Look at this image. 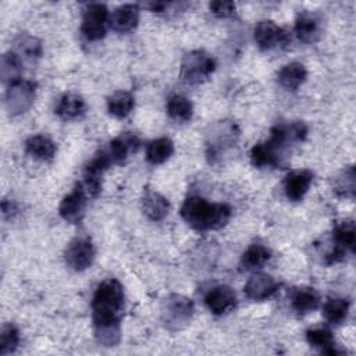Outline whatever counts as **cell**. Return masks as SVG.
<instances>
[{"mask_svg":"<svg viewBox=\"0 0 356 356\" xmlns=\"http://www.w3.org/2000/svg\"><path fill=\"white\" fill-rule=\"evenodd\" d=\"M124 309V288L115 278L102 281L92 299L93 331L99 343L115 346L121 339V314Z\"/></svg>","mask_w":356,"mask_h":356,"instance_id":"cell-1","label":"cell"},{"mask_svg":"<svg viewBox=\"0 0 356 356\" xmlns=\"http://www.w3.org/2000/svg\"><path fill=\"white\" fill-rule=\"evenodd\" d=\"M307 127L302 121L288 124H277L270 131V138L266 142L254 145L250 150V161L254 167H280L284 168L288 163V152L292 143L305 140Z\"/></svg>","mask_w":356,"mask_h":356,"instance_id":"cell-2","label":"cell"},{"mask_svg":"<svg viewBox=\"0 0 356 356\" xmlns=\"http://www.w3.org/2000/svg\"><path fill=\"white\" fill-rule=\"evenodd\" d=\"M181 217L197 231L218 229L231 217V207L227 203H211L202 196H189L181 206Z\"/></svg>","mask_w":356,"mask_h":356,"instance_id":"cell-3","label":"cell"},{"mask_svg":"<svg viewBox=\"0 0 356 356\" xmlns=\"http://www.w3.org/2000/svg\"><path fill=\"white\" fill-rule=\"evenodd\" d=\"M193 312H195V306L189 298L184 295L172 293L163 303L161 320L168 330L177 331L184 328L186 324H189V321L192 320Z\"/></svg>","mask_w":356,"mask_h":356,"instance_id":"cell-4","label":"cell"},{"mask_svg":"<svg viewBox=\"0 0 356 356\" xmlns=\"http://www.w3.org/2000/svg\"><path fill=\"white\" fill-rule=\"evenodd\" d=\"M216 70V60L203 50H193L185 54L181 63V78L189 85L202 83Z\"/></svg>","mask_w":356,"mask_h":356,"instance_id":"cell-5","label":"cell"},{"mask_svg":"<svg viewBox=\"0 0 356 356\" xmlns=\"http://www.w3.org/2000/svg\"><path fill=\"white\" fill-rule=\"evenodd\" d=\"M36 96V83L29 79H19L11 83L6 92V108L11 115L29 110Z\"/></svg>","mask_w":356,"mask_h":356,"instance_id":"cell-6","label":"cell"},{"mask_svg":"<svg viewBox=\"0 0 356 356\" xmlns=\"http://www.w3.org/2000/svg\"><path fill=\"white\" fill-rule=\"evenodd\" d=\"M108 10L103 3H90L82 14L81 32L88 40H99L106 35L108 25Z\"/></svg>","mask_w":356,"mask_h":356,"instance_id":"cell-7","label":"cell"},{"mask_svg":"<svg viewBox=\"0 0 356 356\" xmlns=\"http://www.w3.org/2000/svg\"><path fill=\"white\" fill-rule=\"evenodd\" d=\"M95 260V246L88 236L74 238L65 249V263L74 271H83Z\"/></svg>","mask_w":356,"mask_h":356,"instance_id":"cell-8","label":"cell"},{"mask_svg":"<svg viewBox=\"0 0 356 356\" xmlns=\"http://www.w3.org/2000/svg\"><path fill=\"white\" fill-rule=\"evenodd\" d=\"M88 197V193L83 191L81 184H78L67 196L63 197L58 206L60 217L70 224H79L85 216Z\"/></svg>","mask_w":356,"mask_h":356,"instance_id":"cell-9","label":"cell"},{"mask_svg":"<svg viewBox=\"0 0 356 356\" xmlns=\"http://www.w3.org/2000/svg\"><path fill=\"white\" fill-rule=\"evenodd\" d=\"M238 138V131L235 124L232 122H222L218 124L213 132L210 134V140L207 142V154L211 161L220 159L232 145H235Z\"/></svg>","mask_w":356,"mask_h":356,"instance_id":"cell-10","label":"cell"},{"mask_svg":"<svg viewBox=\"0 0 356 356\" xmlns=\"http://www.w3.org/2000/svg\"><path fill=\"white\" fill-rule=\"evenodd\" d=\"M253 36H254V42L261 50H270L277 46L286 44L289 42L288 32L270 19L260 21L254 26Z\"/></svg>","mask_w":356,"mask_h":356,"instance_id":"cell-11","label":"cell"},{"mask_svg":"<svg viewBox=\"0 0 356 356\" xmlns=\"http://www.w3.org/2000/svg\"><path fill=\"white\" fill-rule=\"evenodd\" d=\"M139 145L140 139L136 134L124 132L120 136L114 138L103 152L110 159L111 164H115L124 161L129 153L136 152L139 149Z\"/></svg>","mask_w":356,"mask_h":356,"instance_id":"cell-12","label":"cell"},{"mask_svg":"<svg viewBox=\"0 0 356 356\" xmlns=\"http://www.w3.org/2000/svg\"><path fill=\"white\" fill-rule=\"evenodd\" d=\"M204 303L211 313H214L217 316L225 314L235 307L236 295L229 286L218 285L206 293Z\"/></svg>","mask_w":356,"mask_h":356,"instance_id":"cell-13","label":"cell"},{"mask_svg":"<svg viewBox=\"0 0 356 356\" xmlns=\"http://www.w3.org/2000/svg\"><path fill=\"white\" fill-rule=\"evenodd\" d=\"M280 284L270 274L256 273L249 277L245 284V295L252 300H264L270 298L277 289Z\"/></svg>","mask_w":356,"mask_h":356,"instance_id":"cell-14","label":"cell"},{"mask_svg":"<svg viewBox=\"0 0 356 356\" xmlns=\"http://www.w3.org/2000/svg\"><path fill=\"white\" fill-rule=\"evenodd\" d=\"M313 181V172L309 170H295L285 177L284 192L292 202H300L307 193Z\"/></svg>","mask_w":356,"mask_h":356,"instance_id":"cell-15","label":"cell"},{"mask_svg":"<svg viewBox=\"0 0 356 356\" xmlns=\"http://www.w3.org/2000/svg\"><path fill=\"white\" fill-rule=\"evenodd\" d=\"M139 21V7L136 4H122L117 7L108 19V25L118 33H127L135 29Z\"/></svg>","mask_w":356,"mask_h":356,"instance_id":"cell-16","label":"cell"},{"mask_svg":"<svg viewBox=\"0 0 356 356\" xmlns=\"http://www.w3.org/2000/svg\"><path fill=\"white\" fill-rule=\"evenodd\" d=\"M295 33L300 42L313 43L321 35V21L320 18L309 11H303L298 15L295 21Z\"/></svg>","mask_w":356,"mask_h":356,"instance_id":"cell-17","label":"cell"},{"mask_svg":"<svg viewBox=\"0 0 356 356\" xmlns=\"http://www.w3.org/2000/svg\"><path fill=\"white\" fill-rule=\"evenodd\" d=\"M86 111L85 99L76 93L68 92L60 96L54 107V113L63 120H76Z\"/></svg>","mask_w":356,"mask_h":356,"instance_id":"cell-18","label":"cell"},{"mask_svg":"<svg viewBox=\"0 0 356 356\" xmlns=\"http://www.w3.org/2000/svg\"><path fill=\"white\" fill-rule=\"evenodd\" d=\"M142 210L153 221L163 220L170 211V202L159 192L146 189L142 197Z\"/></svg>","mask_w":356,"mask_h":356,"instance_id":"cell-19","label":"cell"},{"mask_svg":"<svg viewBox=\"0 0 356 356\" xmlns=\"http://www.w3.org/2000/svg\"><path fill=\"white\" fill-rule=\"evenodd\" d=\"M320 305V296L316 289L309 286L296 288L291 295V306L298 314L314 312Z\"/></svg>","mask_w":356,"mask_h":356,"instance_id":"cell-20","label":"cell"},{"mask_svg":"<svg viewBox=\"0 0 356 356\" xmlns=\"http://www.w3.org/2000/svg\"><path fill=\"white\" fill-rule=\"evenodd\" d=\"M25 150L38 160H51L57 152L56 143L46 135H32L25 140Z\"/></svg>","mask_w":356,"mask_h":356,"instance_id":"cell-21","label":"cell"},{"mask_svg":"<svg viewBox=\"0 0 356 356\" xmlns=\"http://www.w3.org/2000/svg\"><path fill=\"white\" fill-rule=\"evenodd\" d=\"M306 76H307L306 67L302 63L292 61L280 70L278 82L286 90L293 92L306 81Z\"/></svg>","mask_w":356,"mask_h":356,"instance_id":"cell-22","label":"cell"},{"mask_svg":"<svg viewBox=\"0 0 356 356\" xmlns=\"http://www.w3.org/2000/svg\"><path fill=\"white\" fill-rule=\"evenodd\" d=\"M306 339L312 346L318 348L321 350V353H327V355H339V353H342V350L337 349L334 337H332L331 331L327 330V328L317 327V328L307 330L306 331Z\"/></svg>","mask_w":356,"mask_h":356,"instance_id":"cell-23","label":"cell"},{"mask_svg":"<svg viewBox=\"0 0 356 356\" xmlns=\"http://www.w3.org/2000/svg\"><path fill=\"white\" fill-rule=\"evenodd\" d=\"M174 153V143L170 138H157L147 143L146 159L150 164H163Z\"/></svg>","mask_w":356,"mask_h":356,"instance_id":"cell-24","label":"cell"},{"mask_svg":"<svg viewBox=\"0 0 356 356\" xmlns=\"http://www.w3.org/2000/svg\"><path fill=\"white\" fill-rule=\"evenodd\" d=\"M14 53L19 56V58L26 60V61H35L42 56V43L39 39L21 33L15 40H14Z\"/></svg>","mask_w":356,"mask_h":356,"instance_id":"cell-25","label":"cell"},{"mask_svg":"<svg viewBox=\"0 0 356 356\" xmlns=\"http://www.w3.org/2000/svg\"><path fill=\"white\" fill-rule=\"evenodd\" d=\"M21 72H22V60L17 53L13 50L6 51L1 56L0 61V76L4 83H14L21 79Z\"/></svg>","mask_w":356,"mask_h":356,"instance_id":"cell-26","label":"cell"},{"mask_svg":"<svg viewBox=\"0 0 356 356\" xmlns=\"http://www.w3.org/2000/svg\"><path fill=\"white\" fill-rule=\"evenodd\" d=\"M135 107V99L132 93L127 90H118L107 99V110L117 118L127 117Z\"/></svg>","mask_w":356,"mask_h":356,"instance_id":"cell-27","label":"cell"},{"mask_svg":"<svg viewBox=\"0 0 356 356\" xmlns=\"http://www.w3.org/2000/svg\"><path fill=\"white\" fill-rule=\"evenodd\" d=\"M167 113L168 115L178 122H186L192 118L193 106L189 99L182 95H172L167 100Z\"/></svg>","mask_w":356,"mask_h":356,"instance_id":"cell-28","label":"cell"},{"mask_svg":"<svg viewBox=\"0 0 356 356\" xmlns=\"http://www.w3.org/2000/svg\"><path fill=\"white\" fill-rule=\"evenodd\" d=\"M271 257V250L261 243H252L242 254L241 264L246 270L259 268L266 264Z\"/></svg>","mask_w":356,"mask_h":356,"instance_id":"cell-29","label":"cell"},{"mask_svg":"<svg viewBox=\"0 0 356 356\" xmlns=\"http://www.w3.org/2000/svg\"><path fill=\"white\" fill-rule=\"evenodd\" d=\"M324 317L331 324H341L349 313V300L345 298H331L323 306Z\"/></svg>","mask_w":356,"mask_h":356,"instance_id":"cell-30","label":"cell"},{"mask_svg":"<svg viewBox=\"0 0 356 356\" xmlns=\"http://www.w3.org/2000/svg\"><path fill=\"white\" fill-rule=\"evenodd\" d=\"M334 241L335 246L341 248L342 250L353 252L355 243H356V232H355V224L352 220H345L339 222L334 228Z\"/></svg>","mask_w":356,"mask_h":356,"instance_id":"cell-31","label":"cell"},{"mask_svg":"<svg viewBox=\"0 0 356 356\" xmlns=\"http://www.w3.org/2000/svg\"><path fill=\"white\" fill-rule=\"evenodd\" d=\"M355 168L352 165L343 168L334 179V192L338 196L352 197L355 195Z\"/></svg>","mask_w":356,"mask_h":356,"instance_id":"cell-32","label":"cell"},{"mask_svg":"<svg viewBox=\"0 0 356 356\" xmlns=\"http://www.w3.org/2000/svg\"><path fill=\"white\" fill-rule=\"evenodd\" d=\"M19 343V331L13 324H4L0 332V355L13 353Z\"/></svg>","mask_w":356,"mask_h":356,"instance_id":"cell-33","label":"cell"},{"mask_svg":"<svg viewBox=\"0 0 356 356\" xmlns=\"http://www.w3.org/2000/svg\"><path fill=\"white\" fill-rule=\"evenodd\" d=\"M210 11L217 17H229L235 13V3L229 0H217L209 4Z\"/></svg>","mask_w":356,"mask_h":356,"instance_id":"cell-34","label":"cell"}]
</instances>
